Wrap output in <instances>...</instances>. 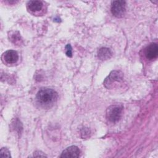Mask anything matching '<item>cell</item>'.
Segmentation results:
<instances>
[{
	"label": "cell",
	"mask_w": 158,
	"mask_h": 158,
	"mask_svg": "<svg viewBox=\"0 0 158 158\" xmlns=\"http://www.w3.org/2000/svg\"><path fill=\"white\" fill-rule=\"evenodd\" d=\"M125 1H114L112 2L111 12L116 17H122L125 13Z\"/></svg>",
	"instance_id": "obj_4"
},
{
	"label": "cell",
	"mask_w": 158,
	"mask_h": 158,
	"mask_svg": "<svg viewBox=\"0 0 158 158\" xmlns=\"http://www.w3.org/2000/svg\"><path fill=\"white\" fill-rule=\"evenodd\" d=\"M10 40H11L14 43H17L19 42L20 40V34H19L18 32L15 31L13 34L11 35Z\"/></svg>",
	"instance_id": "obj_10"
},
{
	"label": "cell",
	"mask_w": 158,
	"mask_h": 158,
	"mask_svg": "<svg viewBox=\"0 0 158 158\" xmlns=\"http://www.w3.org/2000/svg\"><path fill=\"white\" fill-rule=\"evenodd\" d=\"M4 60L8 64H14L19 59V55L15 51L8 50L3 54Z\"/></svg>",
	"instance_id": "obj_7"
},
{
	"label": "cell",
	"mask_w": 158,
	"mask_h": 158,
	"mask_svg": "<svg viewBox=\"0 0 158 158\" xmlns=\"http://www.w3.org/2000/svg\"><path fill=\"white\" fill-rule=\"evenodd\" d=\"M34 157H46V156L41 151H36L34 152Z\"/></svg>",
	"instance_id": "obj_13"
},
{
	"label": "cell",
	"mask_w": 158,
	"mask_h": 158,
	"mask_svg": "<svg viewBox=\"0 0 158 158\" xmlns=\"http://www.w3.org/2000/svg\"><path fill=\"white\" fill-rule=\"evenodd\" d=\"M158 54V46L156 43H152L148 45L145 49V56L150 59H154L157 57Z\"/></svg>",
	"instance_id": "obj_6"
},
{
	"label": "cell",
	"mask_w": 158,
	"mask_h": 158,
	"mask_svg": "<svg viewBox=\"0 0 158 158\" xmlns=\"http://www.w3.org/2000/svg\"><path fill=\"white\" fill-rule=\"evenodd\" d=\"M98 56L101 60H107L111 57L112 52L110 49L107 48H102L99 49Z\"/></svg>",
	"instance_id": "obj_9"
},
{
	"label": "cell",
	"mask_w": 158,
	"mask_h": 158,
	"mask_svg": "<svg viewBox=\"0 0 158 158\" xmlns=\"http://www.w3.org/2000/svg\"><path fill=\"white\" fill-rule=\"evenodd\" d=\"M80 154V151L78 147L71 146L63 151L60 157H78Z\"/></svg>",
	"instance_id": "obj_5"
},
{
	"label": "cell",
	"mask_w": 158,
	"mask_h": 158,
	"mask_svg": "<svg viewBox=\"0 0 158 158\" xmlns=\"http://www.w3.org/2000/svg\"><path fill=\"white\" fill-rule=\"evenodd\" d=\"M58 94L56 91L51 88H44L38 91L36 99L39 103L44 106L53 104L57 99Z\"/></svg>",
	"instance_id": "obj_1"
},
{
	"label": "cell",
	"mask_w": 158,
	"mask_h": 158,
	"mask_svg": "<svg viewBox=\"0 0 158 158\" xmlns=\"http://www.w3.org/2000/svg\"><path fill=\"white\" fill-rule=\"evenodd\" d=\"M123 80V73L120 71L114 70L110 72L109 76L106 78L104 84L107 88H111L116 82H120Z\"/></svg>",
	"instance_id": "obj_3"
},
{
	"label": "cell",
	"mask_w": 158,
	"mask_h": 158,
	"mask_svg": "<svg viewBox=\"0 0 158 158\" xmlns=\"http://www.w3.org/2000/svg\"><path fill=\"white\" fill-rule=\"evenodd\" d=\"M65 54L69 57H72V49L70 44H69L65 46Z\"/></svg>",
	"instance_id": "obj_12"
},
{
	"label": "cell",
	"mask_w": 158,
	"mask_h": 158,
	"mask_svg": "<svg viewBox=\"0 0 158 158\" xmlns=\"http://www.w3.org/2000/svg\"><path fill=\"white\" fill-rule=\"evenodd\" d=\"M0 157H10V151L6 148H2L1 149V153H0Z\"/></svg>",
	"instance_id": "obj_11"
},
{
	"label": "cell",
	"mask_w": 158,
	"mask_h": 158,
	"mask_svg": "<svg viewBox=\"0 0 158 158\" xmlns=\"http://www.w3.org/2000/svg\"><path fill=\"white\" fill-rule=\"evenodd\" d=\"M122 113V107L121 106L111 105L106 110V117L110 122H116L120 118Z\"/></svg>",
	"instance_id": "obj_2"
},
{
	"label": "cell",
	"mask_w": 158,
	"mask_h": 158,
	"mask_svg": "<svg viewBox=\"0 0 158 158\" xmlns=\"http://www.w3.org/2000/svg\"><path fill=\"white\" fill-rule=\"evenodd\" d=\"M27 7L31 12H36L41 10L43 2L41 1H30L27 4Z\"/></svg>",
	"instance_id": "obj_8"
}]
</instances>
